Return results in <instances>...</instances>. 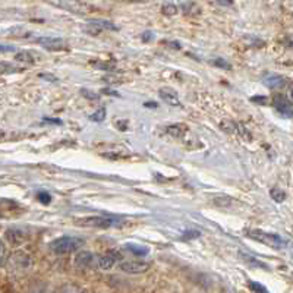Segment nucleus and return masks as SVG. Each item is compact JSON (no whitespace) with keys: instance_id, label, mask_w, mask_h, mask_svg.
Wrapping results in <instances>:
<instances>
[{"instance_id":"nucleus-3","label":"nucleus","mask_w":293,"mask_h":293,"mask_svg":"<svg viewBox=\"0 0 293 293\" xmlns=\"http://www.w3.org/2000/svg\"><path fill=\"white\" fill-rule=\"evenodd\" d=\"M82 226L87 228H97V229H111V228H122L126 224L125 220L118 217H106V216H94V217H85L79 220Z\"/></svg>"},{"instance_id":"nucleus-11","label":"nucleus","mask_w":293,"mask_h":293,"mask_svg":"<svg viewBox=\"0 0 293 293\" xmlns=\"http://www.w3.org/2000/svg\"><path fill=\"white\" fill-rule=\"evenodd\" d=\"M159 96L160 98L166 101L169 106H173V107H179V106H182V103H181V98L177 96V93H176V89L170 87H163L159 89Z\"/></svg>"},{"instance_id":"nucleus-19","label":"nucleus","mask_w":293,"mask_h":293,"mask_svg":"<svg viewBox=\"0 0 293 293\" xmlns=\"http://www.w3.org/2000/svg\"><path fill=\"white\" fill-rule=\"evenodd\" d=\"M270 196H272L276 202H283V201L286 199V192H284L283 189H280V188L274 186L272 191H270Z\"/></svg>"},{"instance_id":"nucleus-17","label":"nucleus","mask_w":293,"mask_h":293,"mask_svg":"<svg viewBox=\"0 0 293 293\" xmlns=\"http://www.w3.org/2000/svg\"><path fill=\"white\" fill-rule=\"evenodd\" d=\"M213 204L220 207V208H228V207H230L233 204V199L228 195L214 196V198H213Z\"/></svg>"},{"instance_id":"nucleus-24","label":"nucleus","mask_w":293,"mask_h":293,"mask_svg":"<svg viewBox=\"0 0 293 293\" xmlns=\"http://www.w3.org/2000/svg\"><path fill=\"white\" fill-rule=\"evenodd\" d=\"M81 94H82L85 98H88V100H93V101L100 100V94L94 93V91H91V89H88V88H82V89H81Z\"/></svg>"},{"instance_id":"nucleus-10","label":"nucleus","mask_w":293,"mask_h":293,"mask_svg":"<svg viewBox=\"0 0 293 293\" xmlns=\"http://www.w3.org/2000/svg\"><path fill=\"white\" fill-rule=\"evenodd\" d=\"M35 43L41 46L43 49L52 50V52L65 49V41L57 37H38V38H35Z\"/></svg>"},{"instance_id":"nucleus-8","label":"nucleus","mask_w":293,"mask_h":293,"mask_svg":"<svg viewBox=\"0 0 293 293\" xmlns=\"http://www.w3.org/2000/svg\"><path fill=\"white\" fill-rule=\"evenodd\" d=\"M119 267L122 272L129 273V274H141L145 273L150 268V264L148 262H144V261H120Z\"/></svg>"},{"instance_id":"nucleus-27","label":"nucleus","mask_w":293,"mask_h":293,"mask_svg":"<svg viewBox=\"0 0 293 293\" xmlns=\"http://www.w3.org/2000/svg\"><path fill=\"white\" fill-rule=\"evenodd\" d=\"M250 289L254 293H268V290H267L262 284L257 282H250Z\"/></svg>"},{"instance_id":"nucleus-18","label":"nucleus","mask_w":293,"mask_h":293,"mask_svg":"<svg viewBox=\"0 0 293 293\" xmlns=\"http://www.w3.org/2000/svg\"><path fill=\"white\" fill-rule=\"evenodd\" d=\"M15 60H18V62H24V63H28V65H31L35 62V59L33 57V55L30 53V52H19V53H16L15 56Z\"/></svg>"},{"instance_id":"nucleus-15","label":"nucleus","mask_w":293,"mask_h":293,"mask_svg":"<svg viewBox=\"0 0 293 293\" xmlns=\"http://www.w3.org/2000/svg\"><path fill=\"white\" fill-rule=\"evenodd\" d=\"M240 257H242V260L245 261L246 264H250L251 267H262L264 270H270V268H268V265H265L264 262L258 261L255 257H252V255H250V254H245V252H242V251H240Z\"/></svg>"},{"instance_id":"nucleus-2","label":"nucleus","mask_w":293,"mask_h":293,"mask_svg":"<svg viewBox=\"0 0 293 293\" xmlns=\"http://www.w3.org/2000/svg\"><path fill=\"white\" fill-rule=\"evenodd\" d=\"M246 235L251 239L258 240V242L264 243L265 246H270L273 250H283L287 243V240L277 233H268V232H262V230H250Z\"/></svg>"},{"instance_id":"nucleus-5","label":"nucleus","mask_w":293,"mask_h":293,"mask_svg":"<svg viewBox=\"0 0 293 293\" xmlns=\"http://www.w3.org/2000/svg\"><path fill=\"white\" fill-rule=\"evenodd\" d=\"M98 255L89 252V251H79L75 255L74 264L78 268H96L97 267Z\"/></svg>"},{"instance_id":"nucleus-12","label":"nucleus","mask_w":293,"mask_h":293,"mask_svg":"<svg viewBox=\"0 0 293 293\" xmlns=\"http://www.w3.org/2000/svg\"><path fill=\"white\" fill-rule=\"evenodd\" d=\"M186 132H188V128H186V125H184V123H174V125H169L166 128V133H169L170 137H173L176 140L184 138Z\"/></svg>"},{"instance_id":"nucleus-31","label":"nucleus","mask_w":293,"mask_h":293,"mask_svg":"<svg viewBox=\"0 0 293 293\" xmlns=\"http://www.w3.org/2000/svg\"><path fill=\"white\" fill-rule=\"evenodd\" d=\"M152 38H154V33H151V31H145V33H142L141 35L142 43H148V41H151Z\"/></svg>"},{"instance_id":"nucleus-23","label":"nucleus","mask_w":293,"mask_h":293,"mask_svg":"<svg viewBox=\"0 0 293 293\" xmlns=\"http://www.w3.org/2000/svg\"><path fill=\"white\" fill-rule=\"evenodd\" d=\"M37 199L44 204V206H49L50 202H52V195L49 194V192H46V191H40L38 194H37Z\"/></svg>"},{"instance_id":"nucleus-16","label":"nucleus","mask_w":293,"mask_h":293,"mask_svg":"<svg viewBox=\"0 0 293 293\" xmlns=\"http://www.w3.org/2000/svg\"><path fill=\"white\" fill-rule=\"evenodd\" d=\"M181 9L184 11L185 15H195V13H199V8H198V5L194 3V2H184V3H181Z\"/></svg>"},{"instance_id":"nucleus-21","label":"nucleus","mask_w":293,"mask_h":293,"mask_svg":"<svg viewBox=\"0 0 293 293\" xmlns=\"http://www.w3.org/2000/svg\"><path fill=\"white\" fill-rule=\"evenodd\" d=\"M106 109L104 107H100L97 111H94L91 116H89V120H93V122H103V120L106 119Z\"/></svg>"},{"instance_id":"nucleus-36","label":"nucleus","mask_w":293,"mask_h":293,"mask_svg":"<svg viewBox=\"0 0 293 293\" xmlns=\"http://www.w3.org/2000/svg\"><path fill=\"white\" fill-rule=\"evenodd\" d=\"M101 93L109 94V96H116V97H119V94H118L116 91H111V89H107V88H103V89H101Z\"/></svg>"},{"instance_id":"nucleus-39","label":"nucleus","mask_w":293,"mask_h":293,"mask_svg":"<svg viewBox=\"0 0 293 293\" xmlns=\"http://www.w3.org/2000/svg\"><path fill=\"white\" fill-rule=\"evenodd\" d=\"M126 125L128 122H118V128L120 126V130H126Z\"/></svg>"},{"instance_id":"nucleus-28","label":"nucleus","mask_w":293,"mask_h":293,"mask_svg":"<svg viewBox=\"0 0 293 293\" xmlns=\"http://www.w3.org/2000/svg\"><path fill=\"white\" fill-rule=\"evenodd\" d=\"M201 236V232H198V230H186L184 233V239H196Z\"/></svg>"},{"instance_id":"nucleus-13","label":"nucleus","mask_w":293,"mask_h":293,"mask_svg":"<svg viewBox=\"0 0 293 293\" xmlns=\"http://www.w3.org/2000/svg\"><path fill=\"white\" fill-rule=\"evenodd\" d=\"M125 250L129 251L132 255L135 257H145L150 254V248L144 246V245H138V243H125Z\"/></svg>"},{"instance_id":"nucleus-25","label":"nucleus","mask_w":293,"mask_h":293,"mask_svg":"<svg viewBox=\"0 0 293 293\" xmlns=\"http://www.w3.org/2000/svg\"><path fill=\"white\" fill-rule=\"evenodd\" d=\"M18 67L12 66L11 63H6V62H0V74H12V72H16Z\"/></svg>"},{"instance_id":"nucleus-4","label":"nucleus","mask_w":293,"mask_h":293,"mask_svg":"<svg viewBox=\"0 0 293 293\" xmlns=\"http://www.w3.org/2000/svg\"><path fill=\"white\" fill-rule=\"evenodd\" d=\"M273 106H274V109L277 110V113H280L282 116H284V118H292V101H290V98L287 97L286 94H283V93L274 94V96H273Z\"/></svg>"},{"instance_id":"nucleus-34","label":"nucleus","mask_w":293,"mask_h":293,"mask_svg":"<svg viewBox=\"0 0 293 293\" xmlns=\"http://www.w3.org/2000/svg\"><path fill=\"white\" fill-rule=\"evenodd\" d=\"M164 44L170 46L172 49H176V50H179V49H181V43H179V41H164Z\"/></svg>"},{"instance_id":"nucleus-35","label":"nucleus","mask_w":293,"mask_h":293,"mask_svg":"<svg viewBox=\"0 0 293 293\" xmlns=\"http://www.w3.org/2000/svg\"><path fill=\"white\" fill-rule=\"evenodd\" d=\"M44 122H49V123H56V125H62V120L60 119H52V118H43Z\"/></svg>"},{"instance_id":"nucleus-9","label":"nucleus","mask_w":293,"mask_h":293,"mask_svg":"<svg viewBox=\"0 0 293 293\" xmlns=\"http://www.w3.org/2000/svg\"><path fill=\"white\" fill-rule=\"evenodd\" d=\"M262 84L270 89H284L290 82L287 78L277 74H268L262 78Z\"/></svg>"},{"instance_id":"nucleus-33","label":"nucleus","mask_w":293,"mask_h":293,"mask_svg":"<svg viewBox=\"0 0 293 293\" xmlns=\"http://www.w3.org/2000/svg\"><path fill=\"white\" fill-rule=\"evenodd\" d=\"M3 261H5V245H3V242L0 240V265L3 264Z\"/></svg>"},{"instance_id":"nucleus-37","label":"nucleus","mask_w":293,"mask_h":293,"mask_svg":"<svg viewBox=\"0 0 293 293\" xmlns=\"http://www.w3.org/2000/svg\"><path fill=\"white\" fill-rule=\"evenodd\" d=\"M144 106H145V107H148V109H152V107H154V109H157V107H159V104H157V103H152V101H147Z\"/></svg>"},{"instance_id":"nucleus-29","label":"nucleus","mask_w":293,"mask_h":293,"mask_svg":"<svg viewBox=\"0 0 293 293\" xmlns=\"http://www.w3.org/2000/svg\"><path fill=\"white\" fill-rule=\"evenodd\" d=\"M252 103H257V104H262V106H267L268 104V98L264 97V96H255V97H251Z\"/></svg>"},{"instance_id":"nucleus-38","label":"nucleus","mask_w":293,"mask_h":293,"mask_svg":"<svg viewBox=\"0 0 293 293\" xmlns=\"http://www.w3.org/2000/svg\"><path fill=\"white\" fill-rule=\"evenodd\" d=\"M218 6H233V2H216Z\"/></svg>"},{"instance_id":"nucleus-14","label":"nucleus","mask_w":293,"mask_h":293,"mask_svg":"<svg viewBox=\"0 0 293 293\" xmlns=\"http://www.w3.org/2000/svg\"><path fill=\"white\" fill-rule=\"evenodd\" d=\"M6 238L13 245H19L22 240L25 239V233L21 232V230H18V229H9L6 232Z\"/></svg>"},{"instance_id":"nucleus-22","label":"nucleus","mask_w":293,"mask_h":293,"mask_svg":"<svg viewBox=\"0 0 293 293\" xmlns=\"http://www.w3.org/2000/svg\"><path fill=\"white\" fill-rule=\"evenodd\" d=\"M59 293H84L81 287H78L76 284H65L60 287Z\"/></svg>"},{"instance_id":"nucleus-6","label":"nucleus","mask_w":293,"mask_h":293,"mask_svg":"<svg viewBox=\"0 0 293 293\" xmlns=\"http://www.w3.org/2000/svg\"><path fill=\"white\" fill-rule=\"evenodd\" d=\"M119 31V27H116L113 22L103 21V19H96V21H89L84 27V31L89 35H98L101 31Z\"/></svg>"},{"instance_id":"nucleus-26","label":"nucleus","mask_w":293,"mask_h":293,"mask_svg":"<svg viewBox=\"0 0 293 293\" xmlns=\"http://www.w3.org/2000/svg\"><path fill=\"white\" fill-rule=\"evenodd\" d=\"M213 65L217 66V67H221V69H232V65L229 63L228 60H224L223 57H216L213 60Z\"/></svg>"},{"instance_id":"nucleus-7","label":"nucleus","mask_w":293,"mask_h":293,"mask_svg":"<svg viewBox=\"0 0 293 293\" xmlns=\"http://www.w3.org/2000/svg\"><path fill=\"white\" fill-rule=\"evenodd\" d=\"M120 258H122V255H120L118 251H107L104 255H98L97 268L107 272L110 268H113V265L116 262H119Z\"/></svg>"},{"instance_id":"nucleus-20","label":"nucleus","mask_w":293,"mask_h":293,"mask_svg":"<svg viewBox=\"0 0 293 293\" xmlns=\"http://www.w3.org/2000/svg\"><path fill=\"white\" fill-rule=\"evenodd\" d=\"M162 12L167 16H173V15L177 13V6L174 3H164L162 6Z\"/></svg>"},{"instance_id":"nucleus-1","label":"nucleus","mask_w":293,"mask_h":293,"mask_svg":"<svg viewBox=\"0 0 293 293\" xmlns=\"http://www.w3.org/2000/svg\"><path fill=\"white\" fill-rule=\"evenodd\" d=\"M82 245H84V239L76 238V236H62L50 242L49 248L56 255H66L78 251Z\"/></svg>"},{"instance_id":"nucleus-40","label":"nucleus","mask_w":293,"mask_h":293,"mask_svg":"<svg viewBox=\"0 0 293 293\" xmlns=\"http://www.w3.org/2000/svg\"><path fill=\"white\" fill-rule=\"evenodd\" d=\"M0 137H3V132H0Z\"/></svg>"},{"instance_id":"nucleus-32","label":"nucleus","mask_w":293,"mask_h":293,"mask_svg":"<svg viewBox=\"0 0 293 293\" xmlns=\"http://www.w3.org/2000/svg\"><path fill=\"white\" fill-rule=\"evenodd\" d=\"M40 78H41V79H47V81H50V82H56V81H57V78L50 75V74H40Z\"/></svg>"},{"instance_id":"nucleus-30","label":"nucleus","mask_w":293,"mask_h":293,"mask_svg":"<svg viewBox=\"0 0 293 293\" xmlns=\"http://www.w3.org/2000/svg\"><path fill=\"white\" fill-rule=\"evenodd\" d=\"M16 52L15 46H6V44H0V53H12Z\"/></svg>"}]
</instances>
